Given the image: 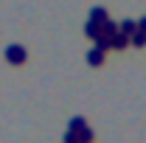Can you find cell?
<instances>
[{"mask_svg": "<svg viewBox=\"0 0 146 143\" xmlns=\"http://www.w3.org/2000/svg\"><path fill=\"white\" fill-rule=\"evenodd\" d=\"M6 54H9V59H14V65H17L20 59H23V56H25V54H23V51H20V48H9V51H6Z\"/></svg>", "mask_w": 146, "mask_h": 143, "instance_id": "cell-1", "label": "cell"}]
</instances>
